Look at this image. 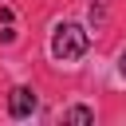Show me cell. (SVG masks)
Segmentation results:
<instances>
[{
    "instance_id": "5b68a950",
    "label": "cell",
    "mask_w": 126,
    "mask_h": 126,
    "mask_svg": "<svg viewBox=\"0 0 126 126\" xmlns=\"http://www.w3.org/2000/svg\"><path fill=\"white\" fill-rule=\"evenodd\" d=\"M118 71H122V79H126V47H122V55H118Z\"/></svg>"
},
{
    "instance_id": "277c9868",
    "label": "cell",
    "mask_w": 126,
    "mask_h": 126,
    "mask_svg": "<svg viewBox=\"0 0 126 126\" xmlns=\"http://www.w3.org/2000/svg\"><path fill=\"white\" fill-rule=\"evenodd\" d=\"M63 122H94V110H91V106H71V110L63 114Z\"/></svg>"
},
{
    "instance_id": "6da1fadb",
    "label": "cell",
    "mask_w": 126,
    "mask_h": 126,
    "mask_svg": "<svg viewBox=\"0 0 126 126\" xmlns=\"http://www.w3.org/2000/svg\"><path fill=\"white\" fill-rule=\"evenodd\" d=\"M87 32L79 28V24H59L55 32H51V55L59 59V63H75V59H83L87 55Z\"/></svg>"
},
{
    "instance_id": "3957f363",
    "label": "cell",
    "mask_w": 126,
    "mask_h": 126,
    "mask_svg": "<svg viewBox=\"0 0 126 126\" xmlns=\"http://www.w3.org/2000/svg\"><path fill=\"white\" fill-rule=\"evenodd\" d=\"M16 39V16L12 8H0V43H12Z\"/></svg>"
},
{
    "instance_id": "7a4b0ae2",
    "label": "cell",
    "mask_w": 126,
    "mask_h": 126,
    "mask_svg": "<svg viewBox=\"0 0 126 126\" xmlns=\"http://www.w3.org/2000/svg\"><path fill=\"white\" fill-rule=\"evenodd\" d=\"M8 114L12 118H32L35 114V91L32 87H12L8 91Z\"/></svg>"
}]
</instances>
